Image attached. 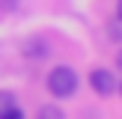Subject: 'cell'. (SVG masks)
<instances>
[{
	"mask_svg": "<svg viewBox=\"0 0 122 119\" xmlns=\"http://www.w3.org/2000/svg\"><path fill=\"white\" fill-rule=\"evenodd\" d=\"M0 119H24V113H21V107H18V104H9L3 113H0Z\"/></svg>",
	"mask_w": 122,
	"mask_h": 119,
	"instance_id": "5",
	"label": "cell"
},
{
	"mask_svg": "<svg viewBox=\"0 0 122 119\" xmlns=\"http://www.w3.org/2000/svg\"><path fill=\"white\" fill-rule=\"evenodd\" d=\"M89 86H92L98 95H104V98H107V95L116 92V77H113L107 69H95L92 74H89Z\"/></svg>",
	"mask_w": 122,
	"mask_h": 119,
	"instance_id": "2",
	"label": "cell"
},
{
	"mask_svg": "<svg viewBox=\"0 0 122 119\" xmlns=\"http://www.w3.org/2000/svg\"><path fill=\"white\" fill-rule=\"evenodd\" d=\"M116 9H119V18H122V0H119V3H116Z\"/></svg>",
	"mask_w": 122,
	"mask_h": 119,
	"instance_id": "8",
	"label": "cell"
},
{
	"mask_svg": "<svg viewBox=\"0 0 122 119\" xmlns=\"http://www.w3.org/2000/svg\"><path fill=\"white\" fill-rule=\"evenodd\" d=\"M36 119H66V113L60 110L57 104H45V107L39 110V116H36Z\"/></svg>",
	"mask_w": 122,
	"mask_h": 119,
	"instance_id": "3",
	"label": "cell"
},
{
	"mask_svg": "<svg viewBox=\"0 0 122 119\" xmlns=\"http://www.w3.org/2000/svg\"><path fill=\"white\" fill-rule=\"evenodd\" d=\"M116 89H119V92H122V83H116Z\"/></svg>",
	"mask_w": 122,
	"mask_h": 119,
	"instance_id": "9",
	"label": "cell"
},
{
	"mask_svg": "<svg viewBox=\"0 0 122 119\" xmlns=\"http://www.w3.org/2000/svg\"><path fill=\"white\" fill-rule=\"evenodd\" d=\"M9 104H15V95H12V92H6V89H0V113H3Z\"/></svg>",
	"mask_w": 122,
	"mask_h": 119,
	"instance_id": "6",
	"label": "cell"
},
{
	"mask_svg": "<svg viewBox=\"0 0 122 119\" xmlns=\"http://www.w3.org/2000/svg\"><path fill=\"white\" fill-rule=\"evenodd\" d=\"M48 89H51V95H57V98H69V95H75V89H77L75 69H69V65H57V69H51V74H48Z\"/></svg>",
	"mask_w": 122,
	"mask_h": 119,
	"instance_id": "1",
	"label": "cell"
},
{
	"mask_svg": "<svg viewBox=\"0 0 122 119\" xmlns=\"http://www.w3.org/2000/svg\"><path fill=\"white\" fill-rule=\"evenodd\" d=\"M107 36H110L113 42H122V18H113V21L107 24Z\"/></svg>",
	"mask_w": 122,
	"mask_h": 119,
	"instance_id": "4",
	"label": "cell"
},
{
	"mask_svg": "<svg viewBox=\"0 0 122 119\" xmlns=\"http://www.w3.org/2000/svg\"><path fill=\"white\" fill-rule=\"evenodd\" d=\"M116 65H119V69H122V51L116 54Z\"/></svg>",
	"mask_w": 122,
	"mask_h": 119,
	"instance_id": "7",
	"label": "cell"
}]
</instances>
